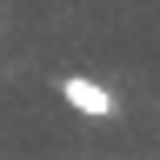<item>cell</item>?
Segmentation results:
<instances>
[{
    "label": "cell",
    "instance_id": "6da1fadb",
    "mask_svg": "<svg viewBox=\"0 0 160 160\" xmlns=\"http://www.w3.org/2000/svg\"><path fill=\"white\" fill-rule=\"evenodd\" d=\"M53 93L67 100L80 120H113V107H120V93H113V87H100L93 73H60V80H53Z\"/></svg>",
    "mask_w": 160,
    "mask_h": 160
}]
</instances>
